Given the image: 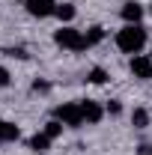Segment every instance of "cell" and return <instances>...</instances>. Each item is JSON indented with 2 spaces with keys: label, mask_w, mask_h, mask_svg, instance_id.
<instances>
[{
  "label": "cell",
  "mask_w": 152,
  "mask_h": 155,
  "mask_svg": "<svg viewBox=\"0 0 152 155\" xmlns=\"http://www.w3.org/2000/svg\"><path fill=\"white\" fill-rule=\"evenodd\" d=\"M128 69H131L134 78L149 81V78H152V57H146V54H134L131 63H128Z\"/></svg>",
  "instance_id": "cell-4"
},
{
  "label": "cell",
  "mask_w": 152,
  "mask_h": 155,
  "mask_svg": "<svg viewBox=\"0 0 152 155\" xmlns=\"http://www.w3.org/2000/svg\"><path fill=\"white\" fill-rule=\"evenodd\" d=\"M131 125L134 128H146L149 125V110L146 107H134L131 110Z\"/></svg>",
  "instance_id": "cell-8"
},
{
  "label": "cell",
  "mask_w": 152,
  "mask_h": 155,
  "mask_svg": "<svg viewBox=\"0 0 152 155\" xmlns=\"http://www.w3.org/2000/svg\"><path fill=\"white\" fill-rule=\"evenodd\" d=\"M6 84H9V72H6V69H0V87H6Z\"/></svg>",
  "instance_id": "cell-16"
},
{
  "label": "cell",
  "mask_w": 152,
  "mask_h": 155,
  "mask_svg": "<svg viewBox=\"0 0 152 155\" xmlns=\"http://www.w3.org/2000/svg\"><path fill=\"white\" fill-rule=\"evenodd\" d=\"M63 125H69V128H78V125H84V110H81V101H66V104H60L57 110H54Z\"/></svg>",
  "instance_id": "cell-3"
},
{
  "label": "cell",
  "mask_w": 152,
  "mask_h": 155,
  "mask_svg": "<svg viewBox=\"0 0 152 155\" xmlns=\"http://www.w3.org/2000/svg\"><path fill=\"white\" fill-rule=\"evenodd\" d=\"M33 90H36V93H39V90L45 93V90H48V84H45V81H36V84H33Z\"/></svg>",
  "instance_id": "cell-17"
},
{
  "label": "cell",
  "mask_w": 152,
  "mask_h": 155,
  "mask_svg": "<svg viewBox=\"0 0 152 155\" xmlns=\"http://www.w3.org/2000/svg\"><path fill=\"white\" fill-rule=\"evenodd\" d=\"M122 18H125V24H140V18H143V6L134 3V0H128V3L122 6Z\"/></svg>",
  "instance_id": "cell-7"
},
{
  "label": "cell",
  "mask_w": 152,
  "mask_h": 155,
  "mask_svg": "<svg viewBox=\"0 0 152 155\" xmlns=\"http://www.w3.org/2000/svg\"><path fill=\"white\" fill-rule=\"evenodd\" d=\"M101 39H104V30L101 27H90L87 30V45H98Z\"/></svg>",
  "instance_id": "cell-13"
},
{
  "label": "cell",
  "mask_w": 152,
  "mask_h": 155,
  "mask_svg": "<svg viewBox=\"0 0 152 155\" xmlns=\"http://www.w3.org/2000/svg\"><path fill=\"white\" fill-rule=\"evenodd\" d=\"M146 45V30L140 24H125L116 33V48L122 54H140V48Z\"/></svg>",
  "instance_id": "cell-1"
},
{
  "label": "cell",
  "mask_w": 152,
  "mask_h": 155,
  "mask_svg": "<svg viewBox=\"0 0 152 155\" xmlns=\"http://www.w3.org/2000/svg\"><path fill=\"white\" fill-rule=\"evenodd\" d=\"M45 134L51 137V140H57V137L63 134V122H60L57 116H54V119H51V122H45Z\"/></svg>",
  "instance_id": "cell-12"
},
{
  "label": "cell",
  "mask_w": 152,
  "mask_h": 155,
  "mask_svg": "<svg viewBox=\"0 0 152 155\" xmlns=\"http://www.w3.org/2000/svg\"><path fill=\"white\" fill-rule=\"evenodd\" d=\"M81 110H84V122H90V125L98 122V119L104 116L101 104H98V101H90V98H87V101H81Z\"/></svg>",
  "instance_id": "cell-6"
},
{
  "label": "cell",
  "mask_w": 152,
  "mask_h": 155,
  "mask_svg": "<svg viewBox=\"0 0 152 155\" xmlns=\"http://www.w3.org/2000/svg\"><path fill=\"white\" fill-rule=\"evenodd\" d=\"M104 81H107V72H104L101 66L90 69V84H104Z\"/></svg>",
  "instance_id": "cell-14"
},
{
  "label": "cell",
  "mask_w": 152,
  "mask_h": 155,
  "mask_svg": "<svg viewBox=\"0 0 152 155\" xmlns=\"http://www.w3.org/2000/svg\"><path fill=\"white\" fill-rule=\"evenodd\" d=\"M119 110H122V104H119L116 98H111V101H107V114H111V116H116Z\"/></svg>",
  "instance_id": "cell-15"
},
{
  "label": "cell",
  "mask_w": 152,
  "mask_h": 155,
  "mask_svg": "<svg viewBox=\"0 0 152 155\" xmlns=\"http://www.w3.org/2000/svg\"><path fill=\"white\" fill-rule=\"evenodd\" d=\"M0 125H3V119H0Z\"/></svg>",
  "instance_id": "cell-19"
},
{
  "label": "cell",
  "mask_w": 152,
  "mask_h": 155,
  "mask_svg": "<svg viewBox=\"0 0 152 155\" xmlns=\"http://www.w3.org/2000/svg\"><path fill=\"white\" fill-rule=\"evenodd\" d=\"M140 155H152V146H149V143H143V146H140Z\"/></svg>",
  "instance_id": "cell-18"
},
{
  "label": "cell",
  "mask_w": 152,
  "mask_h": 155,
  "mask_svg": "<svg viewBox=\"0 0 152 155\" xmlns=\"http://www.w3.org/2000/svg\"><path fill=\"white\" fill-rule=\"evenodd\" d=\"M18 125H15V122H3V125H0V140H18Z\"/></svg>",
  "instance_id": "cell-11"
},
{
  "label": "cell",
  "mask_w": 152,
  "mask_h": 155,
  "mask_svg": "<svg viewBox=\"0 0 152 155\" xmlns=\"http://www.w3.org/2000/svg\"><path fill=\"white\" fill-rule=\"evenodd\" d=\"M75 12H78L75 3H57V12H54V15H57L60 21H72V18H75Z\"/></svg>",
  "instance_id": "cell-10"
},
{
  "label": "cell",
  "mask_w": 152,
  "mask_h": 155,
  "mask_svg": "<svg viewBox=\"0 0 152 155\" xmlns=\"http://www.w3.org/2000/svg\"><path fill=\"white\" fill-rule=\"evenodd\" d=\"M54 42H57L60 48H69V51H84V48H90L87 45V36L75 30V27H60L57 33H54Z\"/></svg>",
  "instance_id": "cell-2"
},
{
  "label": "cell",
  "mask_w": 152,
  "mask_h": 155,
  "mask_svg": "<svg viewBox=\"0 0 152 155\" xmlns=\"http://www.w3.org/2000/svg\"><path fill=\"white\" fill-rule=\"evenodd\" d=\"M48 146H51V137L45 134V131L30 137V149H33V152H48Z\"/></svg>",
  "instance_id": "cell-9"
},
{
  "label": "cell",
  "mask_w": 152,
  "mask_h": 155,
  "mask_svg": "<svg viewBox=\"0 0 152 155\" xmlns=\"http://www.w3.org/2000/svg\"><path fill=\"white\" fill-rule=\"evenodd\" d=\"M24 6H27V12L33 18H48V15L57 12V3L54 0H24Z\"/></svg>",
  "instance_id": "cell-5"
}]
</instances>
